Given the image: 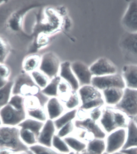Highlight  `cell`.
<instances>
[{
    "mask_svg": "<svg viewBox=\"0 0 137 154\" xmlns=\"http://www.w3.org/2000/svg\"><path fill=\"white\" fill-rule=\"evenodd\" d=\"M130 118L114 106L105 105L98 122L105 132L108 134L120 128H127Z\"/></svg>",
    "mask_w": 137,
    "mask_h": 154,
    "instance_id": "1",
    "label": "cell"
},
{
    "mask_svg": "<svg viewBox=\"0 0 137 154\" xmlns=\"http://www.w3.org/2000/svg\"><path fill=\"white\" fill-rule=\"evenodd\" d=\"M5 149L15 153L29 150L20 138V128L2 125L0 126V149Z\"/></svg>",
    "mask_w": 137,
    "mask_h": 154,
    "instance_id": "2",
    "label": "cell"
},
{
    "mask_svg": "<svg viewBox=\"0 0 137 154\" xmlns=\"http://www.w3.org/2000/svg\"><path fill=\"white\" fill-rule=\"evenodd\" d=\"M77 91L81 100L79 108L89 110L106 105L102 91L91 85L80 87Z\"/></svg>",
    "mask_w": 137,
    "mask_h": 154,
    "instance_id": "3",
    "label": "cell"
},
{
    "mask_svg": "<svg viewBox=\"0 0 137 154\" xmlns=\"http://www.w3.org/2000/svg\"><path fill=\"white\" fill-rule=\"evenodd\" d=\"M12 95H19L24 98L43 95L41 89L36 84L30 74L25 72L13 80Z\"/></svg>",
    "mask_w": 137,
    "mask_h": 154,
    "instance_id": "4",
    "label": "cell"
},
{
    "mask_svg": "<svg viewBox=\"0 0 137 154\" xmlns=\"http://www.w3.org/2000/svg\"><path fill=\"white\" fill-rule=\"evenodd\" d=\"M125 59L130 64H137V33L125 32L119 42Z\"/></svg>",
    "mask_w": 137,
    "mask_h": 154,
    "instance_id": "5",
    "label": "cell"
},
{
    "mask_svg": "<svg viewBox=\"0 0 137 154\" xmlns=\"http://www.w3.org/2000/svg\"><path fill=\"white\" fill-rule=\"evenodd\" d=\"M131 119L137 115V89L126 88L119 103L114 106Z\"/></svg>",
    "mask_w": 137,
    "mask_h": 154,
    "instance_id": "6",
    "label": "cell"
},
{
    "mask_svg": "<svg viewBox=\"0 0 137 154\" xmlns=\"http://www.w3.org/2000/svg\"><path fill=\"white\" fill-rule=\"evenodd\" d=\"M0 116L2 124L5 126H18L27 116L26 110H20L8 103L0 110Z\"/></svg>",
    "mask_w": 137,
    "mask_h": 154,
    "instance_id": "7",
    "label": "cell"
},
{
    "mask_svg": "<svg viewBox=\"0 0 137 154\" xmlns=\"http://www.w3.org/2000/svg\"><path fill=\"white\" fill-rule=\"evenodd\" d=\"M91 85L102 91L111 88H126L124 81L121 74L118 73L101 76H93Z\"/></svg>",
    "mask_w": 137,
    "mask_h": 154,
    "instance_id": "8",
    "label": "cell"
},
{
    "mask_svg": "<svg viewBox=\"0 0 137 154\" xmlns=\"http://www.w3.org/2000/svg\"><path fill=\"white\" fill-rule=\"evenodd\" d=\"M127 128H120L107 134L105 138L106 152L112 154L120 151L126 143Z\"/></svg>",
    "mask_w": 137,
    "mask_h": 154,
    "instance_id": "9",
    "label": "cell"
},
{
    "mask_svg": "<svg viewBox=\"0 0 137 154\" xmlns=\"http://www.w3.org/2000/svg\"><path fill=\"white\" fill-rule=\"evenodd\" d=\"M61 64L59 58L56 55L52 52H48L41 57L39 70L51 80L59 76Z\"/></svg>",
    "mask_w": 137,
    "mask_h": 154,
    "instance_id": "10",
    "label": "cell"
},
{
    "mask_svg": "<svg viewBox=\"0 0 137 154\" xmlns=\"http://www.w3.org/2000/svg\"><path fill=\"white\" fill-rule=\"evenodd\" d=\"M121 23L126 32L137 33V1H131L129 3Z\"/></svg>",
    "mask_w": 137,
    "mask_h": 154,
    "instance_id": "11",
    "label": "cell"
},
{
    "mask_svg": "<svg viewBox=\"0 0 137 154\" xmlns=\"http://www.w3.org/2000/svg\"><path fill=\"white\" fill-rule=\"evenodd\" d=\"M75 128L86 130L93 135L95 138L105 139L107 135L98 122L94 121L89 116L82 120H74Z\"/></svg>",
    "mask_w": 137,
    "mask_h": 154,
    "instance_id": "12",
    "label": "cell"
},
{
    "mask_svg": "<svg viewBox=\"0 0 137 154\" xmlns=\"http://www.w3.org/2000/svg\"><path fill=\"white\" fill-rule=\"evenodd\" d=\"M93 76H101L118 73L116 66L109 60L101 58L89 67Z\"/></svg>",
    "mask_w": 137,
    "mask_h": 154,
    "instance_id": "13",
    "label": "cell"
},
{
    "mask_svg": "<svg viewBox=\"0 0 137 154\" xmlns=\"http://www.w3.org/2000/svg\"><path fill=\"white\" fill-rule=\"evenodd\" d=\"M71 68L79 83L80 87L91 85L93 75L89 67L80 61L71 64Z\"/></svg>",
    "mask_w": 137,
    "mask_h": 154,
    "instance_id": "14",
    "label": "cell"
},
{
    "mask_svg": "<svg viewBox=\"0 0 137 154\" xmlns=\"http://www.w3.org/2000/svg\"><path fill=\"white\" fill-rule=\"evenodd\" d=\"M57 131L53 120L48 119L45 122L38 137V144L52 147V142Z\"/></svg>",
    "mask_w": 137,
    "mask_h": 154,
    "instance_id": "15",
    "label": "cell"
},
{
    "mask_svg": "<svg viewBox=\"0 0 137 154\" xmlns=\"http://www.w3.org/2000/svg\"><path fill=\"white\" fill-rule=\"evenodd\" d=\"M59 76L71 85L73 90L77 91L79 89V83L72 71L70 62H64L61 64Z\"/></svg>",
    "mask_w": 137,
    "mask_h": 154,
    "instance_id": "16",
    "label": "cell"
},
{
    "mask_svg": "<svg viewBox=\"0 0 137 154\" xmlns=\"http://www.w3.org/2000/svg\"><path fill=\"white\" fill-rule=\"evenodd\" d=\"M48 119L56 120L67 111L61 101L57 97L50 98L46 105Z\"/></svg>",
    "mask_w": 137,
    "mask_h": 154,
    "instance_id": "17",
    "label": "cell"
},
{
    "mask_svg": "<svg viewBox=\"0 0 137 154\" xmlns=\"http://www.w3.org/2000/svg\"><path fill=\"white\" fill-rule=\"evenodd\" d=\"M121 75L126 88L137 89V64H129L124 66Z\"/></svg>",
    "mask_w": 137,
    "mask_h": 154,
    "instance_id": "18",
    "label": "cell"
},
{
    "mask_svg": "<svg viewBox=\"0 0 137 154\" xmlns=\"http://www.w3.org/2000/svg\"><path fill=\"white\" fill-rule=\"evenodd\" d=\"M124 89L120 88H111L102 91L106 105L115 106L119 103L123 95Z\"/></svg>",
    "mask_w": 137,
    "mask_h": 154,
    "instance_id": "19",
    "label": "cell"
},
{
    "mask_svg": "<svg viewBox=\"0 0 137 154\" xmlns=\"http://www.w3.org/2000/svg\"><path fill=\"white\" fill-rule=\"evenodd\" d=\"M137 147V125L131 119L127 128V138L122 150Z\"/></svg>",
    "mask_w": 137,
    "mask_h": 154,
    "instance_id": "20",
    "label": "cell"
},
{
    "mask_svg": "<svg viewBox=\"0 0 137 154\" xmlns=\"http://www.w3.org/2000/svg\"><path fill=\"white\" fill-rule=\"evenodd\" d=\"M41 57L37 54L31 55L26 57L22 62V68L23 71L30 74L39 70Z\"/></svg>",
    "mask_w": 137,
    "mask_h": 154,
    "instance_id": "21",
    "label": "cell"
},
{
    "mask_svg": "<svg viewBox=\"0 0 137 154\" xmlns=\"http://www.w3.org/2000/svg\"><path fill=\"white\" fill-rule=\"evenodd\" d=\"M44 124L45 122L28 117L20 123L18 126L20 128L27 129L32 131L35 134L38 138Z\"/></svg>",
    "mask_w": 137,
    "mask_h": 154,
    "instance_id": "22",
    "label": "cell"
},
{
    "mask_svg": "<svg viewBox=\"0 0 137 154\" xmlns=\"http://www.w3.org/2000/svg\"><path fill=\"white\" fill-rule=\"evenodd\" d=\"M71 151L78 153L83 152L86 149L87 143H84L71 134L63 138Z\"/></svg>",
    "mask_w": 137,
    "mask_h": 154,
    "instance_id": "23",
    "label": "cell"
},
{
    "mask_svg": "<svg viewBox=\"0 0 137 154\" xmlns=\"http://www.w3.org/2000/svg\"><path fill=\"white\" fill-rule=\"evenodd\" d=\"M106 148L105 139L94 138L87 143L86 150L92 154H103Z\"/></svg>",
    "mask_w": 137,
    "mask_h": 154,
    "instance_id": "24",
    "label": "cell"
},
{
    "mask_svg": "<svg viewBox=\"0 0 137 154\" xmlns=\"http://www.w3.org/2000/svg\"><path fill=\"white\" fill-rule=\"evenodd\" d=\"M77 111V109L67 110L61 116L53 121L57 131L70 122L75 120Z\"/></svg>",
    "mask_w": 137,
    "mask_h": 154,
    "instance_id": "25",
    "label": "cell"
},
{
    "mask_svg": "<svg viewBox=\"0 0 137 154\" xmlns=\"http://www.w3.org/2000/svg\"><path fill=\"white\" fill-rule=\"evenodd\" d=\"M13 81H10L0 89V110L7 105L12 96Z\"/></svg>",
    "mask_w": 137,
    "mask_h": 154,
    "instance_id": "26",
    "label": "cell"
},
{
    "mask_svg": "<svg viewBox=\"0 0 137 154\" xmlns=\"http://www.w3.org/2000/svg\"><path fill=\"white\" fill-rule=\"evenodd\" d=\"M61 80V78L59 76L54 77L51 80L47 86L42 89L41 93L49 98L58 97V85Z\"/></svg>",
    "mask_w": 137,
    "mask_h": 154,
    "instance_id": "27",
    "label": "cell"
},
{
    "mask_svg": "<svg viewBox=\"0 0 137 154\" xmlns=\"http://www.w3.org/2000/svg\"><path fill=\"white\" fill-rule=\"evenodd\" d=\"M73 91L71 85L61 79L58 85V98L63 105L70 97Z\"/></svg>",
    "mask_w": 137,
    "mask_h": 154,
    "instance_id": "28",
    "label": "cell"
},
{
    "mask_svg": "<svg viewBox=\"0 0 137 154\" xmlns=\"http://www.w3.org/2000/svg\"><path fill=\"white\" fill-rule=\"evenodd\" d=\"M30 75L34 83L41 90L47 86L51 81L47 75L39 70L31 72Z\"/></svg>",
    "mask_w": 137,
    "mask_h": 154,
    "instance_id": "29",
    "label": "cell"
},
{
    "mask_svg": "<svg viewBox=\"0 0 137 154\" xmlns=\"http://www.w3.org/2000/svg\"><path fill=\"white\" fill-rule=\"evenodd\" d=\"M20 136L21 140L28 147L38 144V137L29 130L20 128Z\"/></svg>",
    "mask_w": 137,
    "mask_h": 154,
    "instance_id": "30",
    "label": "cell"
},
{
    "mask_svg": "<svg viewBox=\"0 0 137 154\" xmlns=\"http://www.w3.org/2000/svg\"><path fill=\"white\" fill-rule=\"evenodd\" d=\"M52 147L61 153L67 154L71 151L63 138L56 134L55 135L52 142Z\"/></svg>",
    "mask_w": 137,
    "mask_h": 154,
    "instance_id": "31",
    "label": "cell"
},
{
    "mask_svg": "<svg viewBox=\"0 0 137 154\" xmlns=\"http://www.w3.org/2000/svg\"><path fill=\"white\" fill-rule=\"evenodd\" d=\"M27 113L28 117L42 122H45L49 119L46 107H41L33 110L27 111Z\"/></svg>",
    "mask_w": 137,
    "mask_h": 154,
    "instance_id": "32",
    "label": "cell"
},
{
    "mask_svg": "<svg viewBox=\"0 0 137 154\" xmlns=\"http://www.w3.org/2000/svg\"><path fill=\"white\" fill-rule=\"evenodd\" d=\"M64 105L67 110L78 109L81 105V100L78 91H73L72 94Z\"/></svg>",
    "mask_w": 137,
    "mask_h": 154,
    "instance_id": "33",
    "label": "cell"
},
{
    "mask_svg": "<svg viewBox=\"0 0 137 154\" xmlns=\"http://www.w3.org/2000/svg\"><path fill=\"white\" fill-rule=\"evenodd\" d=\"M29 150L34 154H64L59 152L51 147L45 146L39 144L29 146Z\"/></svg>",
    "mask_w": 137,
    "mask_h": 154,
    "instance_id": "34",
    "label": "cell"
},
{
    "mask_svg": "<svg viewBox=\"0 0 137 154\" xmlns=\"http://www.w3.org/2000/svg\"><path fill=\"white\" fill-rule=\"evenodd\" d=\"M74 120L64 125L57 132L56 134L61 138H64L65 137L72 134L75 129Z\"/></svg>",
    "mask_w": 137,
    "mask_h": 154,
    "instance_id": "35",
    "label": "cell"
},
{
    "mask_svg": "<svg viewBox=\"0 0 137 154\" xmlns=\"http://www.w3.org/2000/svg\"><path fill=\"white\" fill-rule=\"evenodd\" d=\"M9 103L18 109L26 110L24 106V98L20 95H12Z\"/></svg>",
    "mask_w": 137,
    "mask_h": 154,
    "instance_id": "36",
    "label": "cell"
},
{
    "mask_svg": "<svg viewBox=\"0 0 137 154\" xmlns=\"http://www.w3.org/2000/svg\"><path fill=\"white\" fill-rule=\"evenodd\" d=\"M10 51V47L9 43L4 38L0 35V57L5 60Z\"/></svg>",
    "mask_w": 137,
    "mask_h": 154,
    "instance_id": "37",
    "label": "cell"
},
{
    "mask_svg": "<svg viewBox=\"0 0 137 154\" xmlns=\"http://www.w3.org/2000/svg\"><path fill=\"white\" fill-rule=\"evenodd\" d=\"M103 107V106L95 107L88 110L89 117L94 121L98 122L102 116Z\"/></svg>",
    "mask_w": 137,
    "mask_h": 154,
    "instance_id": "38",
    "label": "cell"
},
{
    "mask_svg": "<svg viewBox=\"0 0 137 154\" xmlns=\"http://www.w3.org/2000/svg\"><path fill=\"white\" fill-rule=\"evenodd\" d=\"M11 72L10 67L4 63L0 64V75L8 81H10Z\"/></svg>",
    "mask_w": 137,
    "mask_h": 154,
    "instance_id": "39",
    "label": "cell"
},
{
    "mask_svg": "<svg viewBox=\"0 0 137 154\" xmlns=\"http://www.w3.org/2000/svg\"><path fill=\"white\" fill-rule=\"evenodd\" d=\"M120 151L126 154H137V147L130 148L126 150H121Z\"/></svg>",
    "mask_w": 137,
    "mask_h": 154,
    "instance_id": "40",
    "label": "cell"
},
{
    "mask_svg": "<svg viewBox=\"0 0 137 154\" xmlns=\"http://www.w3.org/2000/svg\"><path fill=\"white\" fill-rule=\"evenodd\" d=\"M9 81L4 79L0 75V89L4 86Z\"/></svg>",
    "mask_w": 137,
    "mask_h": 154,
    "instance_id": "41",
    "label": "cell"
},
{
    "mask_svg": "<svg viewBox=\"0 0 137 154\" xmlns=\"http://www.w3.org/2000/svg\"><path fill=\"white\" fill-rule=\"evenodd\" d=\"M15 153L11 150L5 149H0V154H14Z\"/></svg>",
    "mask_w": 137,
    "mask_h": 154,
    "instance_id": "42",
    "label": "cell"
},
{
    "mask_svg": "<svg viewBox=\"0 0 137 154\" xmlns=\"http://www.w3.org/2000/svg\"><path fill=\"white\" fill-rule=\"evenodd\" d=\"M80 154H92L91 153L88 152V151H87L86 150H84V151H83V152L80 153Z\"/></svg>",
    "mask_w": 137,
    "mask_h": 154,
    "instance_id": "43",
    "label": "cell"
},
{
    "mask_svg": "<svg viewBox=\"0 0 137 154\" xmlns=\"http://www.w3.org/2000/svg\"><path fill=\"white\" fill-rule=\"evenodd\" d=\"M137 125V115L132 119Z\"/></svg>",
    "mask_w": 137,
    "mask_h": 154,
    "instance_id": "44",
    "label": "cell"
},
{
    "mask_svg": "<svg viewBox=\"0 0 137 154\" xmlns=\"http://www.w3.org/2000/svg\"><path fill=\"white\" fill-rule=\"evenodd\" d=\"M28 154L26 152H19L17 153H15V154Z\"/></svg>",
    "mask_w": 137,
    "mask_h": 154,
    "instance_id": "45",
    "label": "cell"
},
{
    "mask_svg": "<svg viewBox=\"0 0 137 154\" xmlns=\"http://www.w3.org/2000/svg\"><path fill=\"white\" fill-rule=\"evenodd\" d=\"M112 154H126L125 153H124L121 152V151L117 152L114 153Z\"/></svg>",
    "mask_w": 137,
    "mask_h": 154,
    "instance_id": "46",
    "label": "cell"
},
{
    "mask_svg": "<svg viewBox=\"0 0 137 154\" xmlns=\"http://www.w3.org/2000/svg\"><path fill=\"white\" fill-rule=\"evenodd\" d=\"M4 60L1 57H0V64H1V63H4Z\"/></svg>",
    "mask_w": 137,
    "mask_h": 154,
    "instance_id": "47",
    "label": "cell"
},
{
    "mask_svg": "<svg viewBox=\"0 0 137 154\" xmlns=\"http://www.w3.org/2000/svg\"><path fill=\"white\" fill-rule=\"evenodd\" d=\"M27 152L28 154H34V153H33L31 151V150H27Z\"/></svg>",
    "mask_w": 137,
    "mask_h": 154,
    "instance_id": "48",
    "label": "cell"
},
{
    "mask_svg": "<svg viewBox=\"0 0 137 154\" xmlns=\"http://www.w3.org/2000/svg\"><path fill=\"white\" fill-rule=\"evenodd\" d=\"M5 2H7L6 1H0V5H1L2 4L5 3Z\"/></svg>",
    "mask_w": 137,
    "mask_h": 154,
    "instance_id": "49",
    "label": "cell"
},
{
    "mask_svg": "<svg viewBox=\"0 0 137 154\" xmlns=\"http://www.w3.org/2000/svg\"><path fill=\"white\" fill-rule=\"evenodd\" d=\"M2 125H3V124H2L1 119V116H0V126H2Z\"/></svg>",
    "mask_w": 137,
    "mask_h": 154,
    "instance_id": "50",
    "label": "cell"
},
{
    "mask_svg": "<svg viewBox=\"0 0 137 154\" xmlns=\"http://www.w3.org/2000/svg\"><path fill=\"white\" fill-rule=\"evenodd\" d=\"M103 154H110L108 153L107 152H104V153H103Z\"/></svg>",
    "mask_w": 137,
    "mask_h": 154,
    "instance_id": "51",
    "label": "cell"
}]
</instances>
